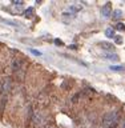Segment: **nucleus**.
<instances>
[{
  "label": "nucleus",
  "mask_w": 125,
  "mask_h": 128,
  "mask_svg": "<svg viewBox=\"0 0 125 128\" xmlns=\"http://www.w3.org/2000/svg\"><path fill=\"white\" fill-rule=\"evenodd\" d=\"M32 12H33V8H28V10L25 11V18H29V16H32Z\"/></svg>",
  "instance_id": "nucleus-11"
},
{
  "label": "nucleus",
  "mask_w": 125,
  "mask_h": 128,
  "mask_svg": "<svg viewBox=\"0 0 125 128\" xmlns=\"http://www.w3.org/2000/svg\"><path fill=\"white\" fill-rule=\"evenodd\" d=\"M105 58L108 60H113V62H117V60H119V56L116 55V54H107Z\"/></svg>",
  "instance_id": "nucleus-7"
},
{
  "label": "nucleus",
  "mask_w": 125,
  "mask_h": 128,
  "mask_svg": "<svg viewBox=\"0 0 125 128\" xmlns=\"http://www.w3.org/2000/svg\"><path fill=\"white\" fill-rule=\"evenodd\" d=\"M123 16V12L120 11V10H116V11H113L112 12V18H113L115 20H119L120 18Z\"/></svg>",
  "instance_id": "nucleus-5"
},
{
  "label": "nucleus",
  "mask_w": 125,
  "mask_h": 128,
  "mask_svg": "<svg viewBox=\"0 0 125 128\" xmlns=\"http://www.w3.org/2000/svg\"><path fill=\"white\" fill-rule=\"evenodd\" d=\"M81 8H83L81 6H69L65 10V12H64V16L65 15H76L77 12L81 11Z\"/></svg>",
  "instance_id": "nucleus-2"
},
{
  "label": "nucleus",
  "mask_w": 125,
  "mask_h": 128,
  "mask_svg": "<svg viewBox=\"0 0 125 128\" xmlns=\"http://www.w3.org/2000/svg\"><path fill=\"white\" fill-rule=\"evenodd\" d=\"M116 124H117V114L116 112H109L108 115H105L104 126L107 128H116Z\"/></svg>",
  "instance_id": "nucleus-1"
},
{
  "label": "nucleus",
  "mask_w": 125,
  "mask_h": 128,
  "mask_svg": "<svg viewBox=\"0 0 125 128\" xmlns=\"http://www.w3.org/2000/svg\"><path fill=\"white\" fill-rule=\"evenodd\" d=\"M100 46H101L103 50H107V51H112V50H113V44H111V43H108V42L100 43Z\"/></svg>",
  "instance_id": "nucleus-4"
},
{
  "label": "nucleus",
  "mask_w": 125,
  "mask_h": 128,
  "mask_svg": "<svg viewBox=\"0 0 125 128\" xmlns=\"http://www.w3.org/2000/svg\"><path fill=\"white\" fill-rule=\"evenodd\" d=\"M112 12H113V11L111 10V3H107L105 6L103 7V10H101V15L104 16V18H111Z\"/></svg>",
  "instance_id": "nucleus-3"
},
{
  "label": "nucleus",
  "mask_w": 125,
  "mask_h": 128,
  "mask_svg": "<svg viewBox=\"0 0 125 128\" xmlns=\"http://www.w3.org/2000/svg\"><path fill=\"white\" fill-rule=\"evenodd\" d=\"M116 30H119V31H124L125 30V26L123 23H119V24H116Z\"/></svg>",
  "instance_id": "nucleus-12"
},
{
  "label": "nucleus",
  "mask_w": 125,
  "mask_h": 128,
  "mask_svg": "<svg viewBox=\"0 0 125 128\" xmlns=\"http://www.w3.org/2000/svg\"><path fill=\"white\" fill-rule=\"evenodd\" d=\"M115 42L117 43V44H120V43H121V38H119V36H116V38H115Z\"/></svg>",
  "instance_id": "nucleus-14"
},
{
  "label": "nucleus",
  "mask_w": 125,
  "mask_h": 128,
  "mask_svg": "<svg viewBox=\"0 0 125 128\" xmlns=\"http://www.w3.org/2000/svg\"><path fill=\"white\" fill-rule=\"evenodd\" d=\"M20 64H21V60H13V63H12V68H13V70H19Z\"/></svg>",
  "instance_id": "nucleus-8"
},
{
  "label": "nucleus",
  "mask_w": 125,
  "mask_h": 128,
  "mask_svg": "<svg viewBox=\"0 0 125 128\" xmlns=\"http://www.w3.org/2000/svg\"><path fill=\"white\" fill-rule=\"evenodd\" d=\"M55 44H56V46H64V43L60 39H55Z\"/></svg>",
  "instance_id": "nucleus-13"
},
{
  "label": "nucleus",
  "mask_w": 125,
  "mask_h": 128,
  "mask_svg": "<svg viewBox=\"0 0 125 128\" xmlns=\"http://www.w3.org/2000/svg\"><path fill=\"white\" fill-rule=\"evenodd\" d=\"M123 128H125V120H124V123H123Z\"/></svg>",
  "instance_id": "nucleus-15"
},
{
  "label": "nucleus",
  "mask_w": 125,
  "mask_h": 128,
  "mask_svg": "<svg viewBox=\"0 0 125 128\" xmlns=\"http://www.w3.org/2000/svg\"><path fill=\"white\" fill-rule=\"evenodd\" d=\"M112 71H124V66H111Z\"/></svg>",
  "instance_id": "nucleus-10"
},
{
  "label": "nucleus",
  "mask_w": 125,
  "mask_h": 128,
  "mask_svg": "<svg viewBox=\"0 0 125 128\" xmlns=\"http://www.w3.org/2000/svg\"><path fill=\"white\" fill-rule=\"evenodd\" d=\"M105 36L107 38H115V30L113 28H107L105 30Z\"/></svg>",
  "instance_id": "nucleus-6"
},
{
  "label": "nucleus",
  "mask_w": 125,
  "mask_h": 128,
  "mask_svg": "<svg viewBox=\"0 0 125 128\" xmlns=\"http://www.w3.org/2000/svg\"><path fill=\"white\" fill-rule=\"evenodd\" d=\"M29 52H31L32 55H35V56H41V55H43L41 52L37 51V50H35V48H29Z\"/></svg>",
  "instance_id": "nucleus-9"
}]
</instances>
